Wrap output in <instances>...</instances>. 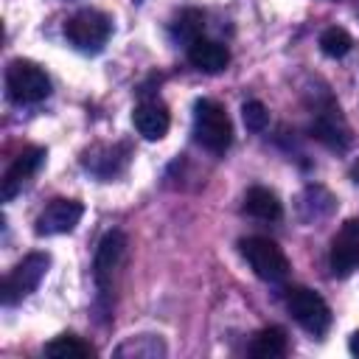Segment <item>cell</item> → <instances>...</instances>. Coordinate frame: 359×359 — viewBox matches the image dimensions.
Segmentation results:
<instances>
[{"instance_id":"obj_13","label":"cell","mask_w":359,"mask_h":359,"mask_svg":"<svg viewBox=\"0 0 359 359\" xmlns=\"http://www.w3.org/2000/svg\"><path fill=\"white\" fill-rule=\"evenodd\" d=\"M188 62H191L196 70L213 76V73H222V70L230 65V50H227L222 42H216V39L199 36V39H194V42L188 45Z\"/></svg>"},{"instance_id":"obj_16","label":"cell","mask_w":359,"mask_h":359,"mask_svg":"<svg viewBox=\"0 0 359 359\" xmlns=\"http://www.w3.org/2000/svg\"><path fill=\"white\" fill-rule=\"evenodd\" d=\"M202 31H205V14H202L199 8H185V11H180V14L174 17V22H171V36H174L177 42H182L185 48H188L194 39H199Z\"/></svg>"},{"instance_id":"obj_7","label":"cell","mask_w":359,"mask_h":359,"mask_svg":"<svg viewBox=\"0 0 359 359\" xmlns=\"http://www.w3.org/2000/svg\"><path fill=\"white\" fill-rule=\"evenodd\" d=\"M123 252H126V236L121 230H109L101 241H98V250H95V264H93V278H95V286H98V297H109L112 294V278L123 261Z\"/></svg>"},{"instance_id":"obj_20","label":"cell","mask_w":359,"mask_h":359,"mask_svg":"<svg viewBox=\"0 0 359 359\" xmlns=\"http://www.w3.org/2000/svg\"><path fill=\"white\" fill-rule=\"evenodd\" d=\"M241 121L250 132H264L266 123H269V109L258 98H250V101L241 104Z\"/></svg>"},{"instance_id":"obj_10","label":"cell","mask_w":359,"mask_h":359,"mask_svg":"<svg viewBox=\"0 0 359 359\" xmlns=\"http://www.w3.org/2000/svg\"><path fill=\"white\" fill-rule=\"evenodd\" d=\"M84 216V205L79 199H53L39 216H36V233L39 236H59L70 233Z\"/></svg>"},{"instance_id":"obj_12","label":"cell","mask_w":359,"mask_h":359,"mask_svg":"<svg viewBox=\"0 0 359 359\" xmlns=\"http://www.w3.org/2000/svg\"><path fill=\"white\" fill-rule=\"evenodd\" d=\"M311 135L317 140H323L328 149H345L351 143V132H348V123L339 112L337 104H328L325 109H320L311 121Z\"/></svg>"},{"instance_id":"obj_22","label":"cell","mask_w":359,"mask_h":359,"mask_svg":"<svg viewBox=\"0 0 359 359\" xmlns=\"http://www.w3.org/2000/svg\"><path fill=\"white\" fill-rule=\"evenodd\" d=\"M351 180L359 185V160H356V163H353V168H351Z\"/></svg>"},{"instance_id":"obj_19","label":"cell","mask_w":359,"mask_h":359,"mask_svg":"<svg viewBox=\"0 0 359 359\" xmlns=\"http://www.w3.org/2000/svg\"><path fill=\"white\" fill-rule=\"evenodd\" d=\"M351 48H353V39H351V34H348L345 28H339V25H331V28H325V31L320 34V50H323L325 56H331V59L348 56Z\"/></svg>"},{"instance_id":"obj_8","label":"cell","mask_w":359,"mask_h":359,"mask_svg":"<svg viewBox=\"0 0 359 359\" xmlns=\"http://www.w3.org/2000/svg\"><path fill=\"white\" fill-rule=\"evenodd\" d=\"M328 264L337 278H348L359 269V219H348L337 230V236L331 238Z\"/></svg>"},{"instance_id":"obj_18","label":"cell","mask_w":359,"mask_h":359,"mask_svg":"<svg viewBox=\"0 0 359 359\" xmlns=\"http://www.w3.org/2000/svg\"><path fill=\"white\" fill-rule=\"evenodd\" d=\"M163 353H165L163 339L160 337H149V334L132 337L129 342H123L115 351V356H135V359H154V356H163Z\"/></svg>"},{"instance_id":"obj_15","label":"cell","mask_w":359,"mask_h":359,"mask_svg":"<svg viewBox=\"0 0 359 359\" xmlns=\"http://www.w3.org/2000/svg\"><path fill=\"white\" fill-rule=\"evenodd\" d=\"M286 351H289V339L280 325L261 328L250 342V353L255 359H280V356H286Z\"/></svg>"},{"instance_id":"obj_9","label":"cell","mask_w":359,"mask_h":359,"mask_svg":"<svg viewBox=\"0 0 359 359\" xmlns=\"http://www.w3.org/2000/svg\"><path fill=\"white\" fill-rule=\"evenodd\" d=\"M45 157H48V151H45L42 146H28V149H22V151L14 157V163L6 168L3 182H0V196H3V202H11V199L20 194V188L39 171V165L45 163Z\"/></svg>"},{"instance_id":"obj_5","label":"cell","mask_w":359,"mask_h":359,"mask_svg":"<svg viewBox=\"0 0 359 359\" xmlns=\"http://www.w3.org/2000/svg\"><path fill=\"white\" fill-rule=\"evenodd\" d=\"M286 309L289 314L297 320V325L303 331H309L311 337H323L331 328V309L323 300L320 292L309 289V286H294L286 294Z\"/></svg>"},{"instance_id":"obj_3","label":"cell","mask_w":359,"mask_h":359,"mask_svg":"<svg viewBox=\"0 0 359 359\" xmlns=\"http://www.w3.org/2000/svg\"><path fill=\"white\" fill-rule=\"evenodd\" d=\"M112 34V22L104 11H95V8H81L76 11L67 22H65V36L67 42L76 48V50H84V53H98L107 39Z\"/></svg>"},{"instance_id":"obj_6","label":"cell","mask_w":359,"mask_h":359,"mask_svg":"<svg viewBox=\"0 0 359 359\" xmlns=\"http://www.w3.org/2000/svg\"><path fill=\"white\" fill-rule=\"evenodd\" d=\"M48 266H50L48 252H28L3 280V306H14V303L25 300L39 286Z\"/></svg>"},{"instance_id":"obj_11","label":"cell","mask_w":359,"mask_h":359,"mask_svg":"<svg viewBox=\"0 0 359 359\" xmlns=\"http://www.w3.org/2000/svg\"><path fill=\"white\" fill-rule=\"evenodd\" d=\"M132 123L137 129V135H143L146 140H160L165 137L168 126H171V115H168V107L157 98H149V101H140L132 112Z\"/></svg>"},{"instance_id":"obj_17","label":"cell","mask_w":359,"mask_h":359,"mask_svg":"<svg viewBox=\"0 0 359 359\" xmlns=\"http://www.w3.org/2000/svg\"><path fill=\"white\" fill-rule=\"evenodd\" d=\"M93 345L73 337V334H62L56 339H50L45 345V356H53V359H84V356H93Z\"/></svg>"},{"instance_id":"obj_1","label":"cell","mask_w":359,"mask_h":359,"mask_svg":"<svg viewBox=\"0 0 359 359\" xmlns=\"http://www.w3.org/2000/svg\"><path fill=\"white\" fill-rule=\"evenodd\" d=\"M194 137L213 154H224L233 143V123L224 107L213 98H199L194 104Z\"/></svg>"},{"instance_id":"obj_14","label":"cell","mask_w":359,"mask_h":359,"mask_svg":"<svg viewBox=\"0 0 359 359\" xmlns=\"http://www.w3.org/2000/svg\"><path fill=\"white\" fill-rule=\"evenodd\" d=\"M244 210L261 222H278L283 216V205H280L278 194L269 188H261V185H255L244 194Z\"/></svg>"},{"instance_id":"obj_21","label":"cell","mask_w":359,"mask_h":359,"mask_svg":"<svg viewBox=\"0 0 359 359\" xmlns=\"http://www.w3.org/2000/svg\"><path fill=\"white\" fill-rule=\"evenodd\" d=\"M348 348H351V353H353V356H359V331H353V334H351Z\"/></svg>"},{"instance_id":"obj_4","label":"cell","mask_w":359,"mask_h":359,"mask_svg":"<svg viewBox=\"0 0 359 359\" xmlns=\"http://www.w3.org/2000/svg\"><path fill=\"white\" fill-rule=\"evenodd\" d=\"M238 247H241V255L247 258V264L252 266V272L261 280L278 283V280H283L289 275V258L272 238L250 236V238H241Z\"/></svg>"},{"instance_id":"obj_2","label":"cell","mask_w":359,"mask_h":359,"mask_svg":"<svg viewBox=\"0 0 359 359\" xmlns=\"http://www.w3.org/2000/svg\"><path fill=\"white\" fill-rule=\"evenodd\" d=\"M6 93L14 104H39L50 95V79L39 65L14 59L6 70Z\"/></svg>"}]
</instances>
